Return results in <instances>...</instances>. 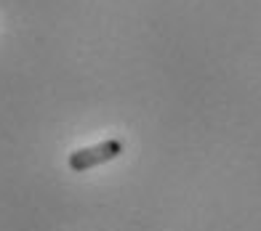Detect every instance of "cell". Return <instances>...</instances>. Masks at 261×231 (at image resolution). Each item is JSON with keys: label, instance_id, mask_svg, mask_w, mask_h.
I'll return each instance as SVG.
<instances>
[{"label": "cell", "instance_id": "cell-1", "mask_svg": "<svg viewBox=\"0 0 261 231\" xmlns=\"http://www.w3.org/2000/svg\"><path fill=\"white\" fill-rule=\"evenodd\" d=\"M123 154V141L120 138H107L101 144H93V146H86V149H77L67 157V165L69 170L75 173H86L91 168H99L104 162H112Z\"/></svg>", "mask_w": 261, "mask_h": 231}]
</instances>
